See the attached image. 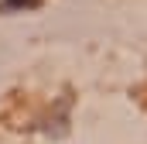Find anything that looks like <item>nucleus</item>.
<instances>
[{
  "instance_id": "1",
  "label": "nucleus",
  "mask_w": 147,
  "mask_h": 144,
  "mask_svg": "<svg viewBox=\"0 0 147 144\" xmlns=\"http://www.w3.org/2000/svg\"><path fill=\"white\" fill-rule=\"evenodd\" d=\"M41 0H0V14H10V10H38Z\"/></svg>"
}]
</instances>
